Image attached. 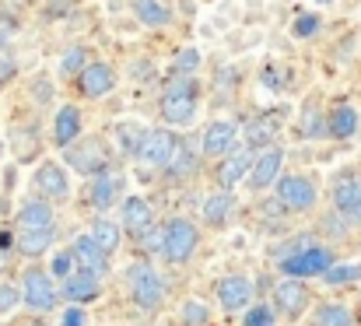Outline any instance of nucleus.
<instances>
[{"instance_id": "nucleus-28", "label": "nucleus", "mask_w": 361, "mask_h": 326, "mask_svg": "<svg viewBox=\"0 0 361 326\" xmlns=\"http://www.w3.org/2000/svg\"><path fill=\"white\" fill-rule=\"evenodd\" d=\"M193 165H197V155H193L190 140H179V147H176L172 162L165 165V172H169V176H190V172H193Z\"/></svg>"}, {"instance_id": "nucleus-13", "label": "nucleus", "mask_w": 361, "mask_h": 326, "mask_svg": "<svg viewBox=\"0 0 361 326\" xmlns=\"http://www.w3.org/2000/svg\"><path fill=\"white\" fill-rule=\"evenodd\" d=\"M74 256H78V263L85 267V270H92V274H106L109 270V253L92 239V235H78L74 239Z\"/></svg>"}, {"instance_id": "nucleus-25", "label": "nucleus", "mask_w": 361, "mask_h": 326, "mask_svg": "<svg viewBox=\"0 0 361 326\" xmlns=\"http://www.w3.org/2000/svg\"><path fill=\"white\" fill-rule=\"evenodd\" d=\"M144 137H147L144 126H137V123H120V126H116V151L126 155V158H137Z\"/></svg>"}, {"instance_id": "nucleus-18", "label": "nucleus", "mask_w": 361, "mask_h": 326, "mask_svg": "<svg viewBox=\"0 0 361 326\" xmlns=\"http://www.w3.org/2000/svg\"><path fill=\"white\" fill-rule=\"evenodd\" d=\"M78 133H81V112H78V106H60L56 123H53L56 144H60V147H71V144L78 140Z\"/></svg>"}, {"instance_id": "nucleus-9", "label": "nucleus", "mask_w": 361, "mask_h": 326, "mask_svg": "<svg viewBox=\"0 0 361 326\" xmlns=\"http://www.w3.org/2000/svg\"><path fill=\"white\" fill-rule=\"evenodd\" d=\"M274 302L284 316H302L305 306H309V288L302 284V277H284L277 288H274Z\"/></svg>"}, {"instance_id": "nucleus-31", "label": "nucleus", "mask_w": 361, "mask_h": 326, "mask_svg": "<svg viewBox=\"0 0 361 326\" xmlns=\"http://www.w3.org/2000/svg\"><path fill=\"white\" fill-rule=\"evenodd\" d=\"M316 326H351V313L344 309V306H319V313H316Z\"/></svg>"}, {"instance_id": "nucleus-4", "label": "nucleus", "mask_w": 361, "mask_h": 326, "mask_svg": "<svg viewBox=\"0 0 361 326\" xmlns=\"http://www.w3.org/2000/svg\"><path fill=\"white\" fill-rule=\"evenodd\" d=\"M316 183L312 179H305V176H284V179H277V200H281V207H288V211H312L316 207Z\"/></svg>"}, {"instance_id": "nucleus-34", "label": "nucleus", "mask_w": 361, "mask_h": 326, "mask_svg": "<svg viewBox=\"0 0 361 326\" xmlns=\"http://www.w3.org/2000/svg\"><path fill=\"white\" fill-rule=\"evenodd\" d=\"M319 25H323V21H319V14H298L291 32H295L298 39H309V35H316V32H319Z\"/></svg>"}, {"instance_id": "nucleus-19", "label": "nucleus", "mask_w": 361, "mask_h": 326, "mask_svg": "<svg viewBox=\"0 0 361 326\" xmlns=\"http://www.w3.org/2000/svg\"><path fill=\"white\" fill-rule=\"evenodd\" d=\"M71 165L81 172V176H102V172H109L106 169V155H102V147L92 140L88 147H81V151H71Z\"/></svg>"}, {"instance_id": "nucleus-8", "label": "nucleus", "mask_w": 361, "mask_h": 326, "mask_svg": "<svg viewBox=\"0 0 361 326\" xmlns=\"http://www.w3.org/2000/svg\"><path fill=\"white\" fill-rule=\"evenodd\" d=\"M78 88L85 99H102L116 88V74L109 64H88L81 74H78Z\"/></svg>"}, {"instance_id": "nucleus-5", "label": "nucleus", "mask_w": 361, "mask_h": 326, "mask_svg": "<svg viewBox=\"0 0 361 326\" xmlns=\"http://www.w3.org/2000/svg\"><path fill=\"white\" fill-rule=\"evenodd\" d=\"M126 281H130V295H133L137 306L154 309V306L161 302V281H158V274H154L147 263H133V267L126 270Z\"/></svg>"}, {"instance_id": "nucleus-17", "label": "nucleus", "mask_w": 361, "mask_h": 326, "mask_svg": "<svg viewBox=\"0 0 361 326\" xmlns=\"http://www.w3.org/2000/svg\"><path fill=\"white\" fill-rule=\"evenodd\" d=\"M151 221H154V211H151V204L144 197H126L123 200V228L144 235L151 228Z\"/></svg>"}, {"instance_id": "nucleus-26", "label": "nucleus", "mask_w": 361, "mask_h": 326, "mask_svg": "<svg viewBox=\"0 0 361 326\" xmlns=\"http://www.w3.org/2000/svg\"><path fill=\"white\" fill-rule=\"evenodd\" d=\"M53 242V228H32V231H18V249L25 256H39L46 253Z\"/></svg>"}, {"instance_id": "nucleus-27", "label": "nucleus", "mask_w": 361, "mask_h": 326, "mask_svg": "<svg viewBox=\"0 0 361 326\" xmlns=\"http://www.w3.org/2000/svg\"><path fill=\"white\" fill-rule=\"evenodd\" d=\"M228 215H232V190L207 197V204H204V221H207V224H225Z\"/></svg>"}, {"instance_id": "nucleus-14", "label": "nucleus", "mask_w": 361, "mask_h": 326, "mask_svg": "<svg viewBox=\"0 0 361 326\" xmlns=\"http://www.w3.org/2000/svg\"><path fill=\"white\" fill-rule=\"evenodd\" d=\"M235 133H239V126L228 123V119L211 123V126L204 130V155H232V147H235Z\"/></svg>"}, {"instance_id": "nucleus-12", "label": "nucleus", "mask_w": 361, "mask_h": 326, "mask_svg": "<svg viewBox=\"0 0 361 326\" xmlns=\"http://www.w3.org/2000/svg\"><path fill=\"white\" fill-rule=\"evenodd\" d=\"M249 298H252V281L249 277H242V274H232V277H225L221 284H218V302L228 309V313H239L249 306Z\"/></svg>"}, {"instance_id": "nucleus-11", "label": "nucleus", "mask_w": 361, "mask_h": 326, "mask_svg": "<svg viewBox=\"0 0 361 326\" xmlns=\"http://www.w3.org/2000/svg\"><path fill=\"white\" fill-rule=\"evenodd\" d=\"M334 207L348 221H358L361 224V179L358 176H348L334 186Z\"/></svg>"}, {"instance_id": "nucleus-24", "label": "nucleus", "mask_w": 361, "mask_h": 326, "mask_svg": "<svg viewBox=\"0 0 361 326\" xmlns=\"http://www.w3.org/2000/svg\"><path fill=\"white\" fill-rule=\"evenodd\" d=\"M130 7H133L137 21H144V25H151V28H161V25L172 21V11H169L161 0H133Z\"/></svg>"}, {"instance_id": "nucleus-38", "label": "nucleus", "mask_w": 361, "mask_h": 326, "mask_svg": "<svg viewBox=\"0 0 361 326\" xmlns=\"http://www.w3.org/2000/svg\"><path fill=\"white\" fill-rule=\"evenodd\" d=\"M183 320H186L190 326H204V320H207L204 302H186V306H183Z\"/></svg>"}, {"instance_id": "nucleus-41", "label": "nucleus", "mask_w": 361, "mask_h": 326, "mask_svg": "<svg viewBox=\"0 0 361 326\" xmlns=\"http://www.w3.org/2000/svg\"><path fill=\"white\" fill-rule=\"evenodd\" d=\"M14 74V64L11 60H0V78H11Z\"/></svg>"}, {"instance_id": "nucleus-15", "label": "nucleus", "mask_w": 361, "mask_h": 326, "mask_svg": "<svg viewBox=\"0 0 361 326\" xmlns=\"http://www.w3.org/2000/svg\"><path fill=\"white\" fill-rule=\"evenodd\" d=\"M99 291H102L99 274H92V270H85V267H81L78 274L63 277V295L74 298V302H92V298H99Z\"/></svg>"}, {"instance_id": "nucleus-36", "label": "nucleus", "mask_w": 361, "mask_h": 326, "mask_svg": "<svg viewBox=\"0 0 361 326\" xmlns=\"http://www.w3.org/2000/svg\"><path fill=\"white\" fill-rule=\"evenodd\" d=\"M18 302H21V291H18V288H11V284H0V316L14 313V309H18Z\"/></svg>"}, {"instance_id": "nucleus-33", "label": "nucleus", "mask_w": 361, "mask_h": 326, "mask_svg": "<svg viewBox=\"0 0 361 326\" xmlns=\"http://www.w3.org/2000/svg\"><path fill=\"white\" fill-rule=\"evenodd\" d=\"M302 133H309V137H323V133H330L326 116H319L316 109H309V112H305V119H302Z\"/></svg>"}, {"instance_id": "nucleus-29", "label": "nucleus", "mask_w": 361, "mask_h": 326, "mask_svg": "<svg viewBox=\"0 0 361 326\" xmlns=\"http://www.w3.org/2000/svg\"><path fill=\"white\" fill-rule=\"evenodd\" d=\"M323 281L330 284V288H344V284H355L361 281V263H334L326 274H323Z\"/></svg>"}, {"instance_id": "nucleus-32", "label": "nucleus", "mask_w": 361, "mask_h": 326, "mask_svg": "<svg viewBox=\"0 0 361 326\" xmlns=\"http://www.w3.org/2000/svg\"><path fill=\"white\" fill-rule=\"evenodd\" d=\"M197 67H200V49H193V46L183 49V53L172 60V74H179V78H190Z\"/></svg>"}, {"instance_id": "nucleus-30", "label": "nucleus", "mask_w": 361, "mask_h": 326, "mask_svg": "<svg viewBox=\"0 0 361 326\" xmlns=\"http://www.w3.org/2000/svg\"><path fill=\"white\" fill-rule=\"evenodd\" d=\"M92 239H95L106 253H116V249H120V242H123L120 228H116L113 221H99V224L92 228Z\"/></svg>"}, {"instance_id": "nucleus-23", "label": "nucleus", "mask_w": 361, "mask_h": 326, "mask_svg": "<svg viewBox=\"0 0 361 326\" xmlns=\"http://www.w3.org/2000/svg\"><path fill=\"white\" fill-rule=\"evenodd\" d=\"M326 126H330V137L348 140V137L358 130V112H355V106H337L326 116Z\"/></svg>"}, {"instance_id": "nucleus-2", "label": "nucleus", "mask_w": 361, "mask_h": 326, "mask_svg": "<svg viewBox=\"0 0 361 326\" xmlns=\"http://www.w3.org/2000/svg\"><path fill=\"white\" fill-rule=\"evenodd\" d=\"M200 246V228L186 217H172L161 231V253L169 263H186L193 256V249Z\"/></svg>"}, {"instance_id": "nucleus-40", "label": "nucleus", "mask_w": 361, "mask_h": 326, "mask_svg": "<svg viewBox=\"0 0 361 326\" xmlns=\"http://www.w3.org/2000/svg\"><path fill=\"white\" fill-rule=\"evenodd\" d=\"M60 326H85V313H81L78 306H74V309H67V313H63V323H60Z\"/></svg>"}, {"instance_id": "nucleus-35", "label": "nucleus", "mask_w": 361, "mask_h": 326, "mask_svg": "<svg viewBox=\"0 0 361 326\" xmlns=\"http://www.w3.org/2000/svg\"><path fill=\"white\" fill-rule=\"evenodd\" d=\"M88 53L81 49V46H74V49H67V56H63V64H60V74H74V71H85L88 67V60H85Z\"/></svg>"}, {"instance_id": "nucleus-37", "label": "nucleus", "mask_w": 361, "mask_h": 326, "mask_svg": "<svg viewBox=\"0 0 361 326\" xmlns=\"http://www.w3.org/2000/svg\"><path fill=\"white\" fill-rule=\"evenodd\" d=\"M74 249L71 253H60V256H53V277H71L74 274Z\"/></svg>"}, {"instance_id": "nucleus-22", "label": "nucleus", "mask_w": 361, "mask_h": 326, "mask_svg": "<svg viewBox=\"0 0 361 326\" xmlns=\"http://www.w3.org/2000/svg\"><path fill=\"white\" fill-rule=\"evenodd\" d=\"M32 228H53V207L42 200H32L18 211V231H32Z\"/></svg>"}, {"instance_id": "nucleus-39", "label": "nucleus", "mask_w": 361, "mask_h": 326, "mask_svg": "<svg viewBox=\"0 0 361 326\" xmlns=\"http://www.w3.org/2000/svg\"><path fill=\"white\" fill-rule=\"evenodd\" d=\"M270 316H274V313H270L267 306H256L252 313H245V326H270Z\"/></svg>"}, {"instance_id": "nucleus-20", "label": "nucleus", "mask_w": 361, "mask_h": 326, "mask_svg": "<svg viewBox=\"0 0 361 326\" xmlns=\"http://www.w3.org/2000/svg\"><path fill=\"white\" fill-rule=\"evenodd\" d=\"M116 193H120V176H113V172H102V176H95V183H92V207L95 211H109L113 204H116Z\"/></svg>"}, {"instance_id": "nucleus-6", "label": "nucleus", "mask_w": 361, "mask_h": 326, "mask_svg": "<svg viewBox=\"0 0 361 326\" xmlns=\"http://www.w3.org/2000/svg\"><path fill=\"white\" fill-rule=\"evenodd\" d=\"M176 147H179V137H176L172 130H147V137H144L137 158H140L144 165H151V169H165V165L172 162Z\"/></svg>"}, {"instance_id": "nucleus-1", "label": "nucleus", "mask_w": 361, "mask_h": 326, "mask_svg": "<svg viewBox=\"0 0 361 326\" xmlns=\"http://www.w3.org/2000/svg\"><path fill=\"white\" fill-rule=\"evenodd\" d=\"M334 260L337 256L326 246H316V242L302 239V242H295V249H288L281 256V270L288 277H323L334 267Z\"/></svg>"}, {"instance_id": "nucleus-16", "label": "nucleus", "mask_w": 361, "mask_h": 326, "mask_svg": "<svg viewBox=\"0 0 361 326\" xmlns=\"http://www.w3.org/2000/svg\"><path fill=\"white\" fill-rule=\"evenodd\" d=\"M35 186L46 193V197H53V200H63L67 193H71V183H67V172L60 169V165H53V162H46L39 172H35Z\"/></svg>"}, {"instance_id": "nucleus-21", "label": "nucleus", "mask_w": 361, "mask_h": 326, "mask_svg": "<svg viewBox=\"0 0 361 326\" xmlns=\"http://www.w3.org/2000/svg\"><path fill=\"white\" fill-rule=\"evenodd\" d=\"M249 169H252L249 151H235V155H228V162L218 169V183H221V190H232L235 183H242V179L249 176Z\"/></svg>"}, {"instance_id": "nucleus-42", "label": "nucleus", "mask_w": 361, "mask_h": 326, "mask_svg": "<svg viewBox=\"0 0 361 326\" xmlns=\"http://www.w3.org/2000/svg\"><path fill=\"white\" fill-rule=\"evenodd\" d=\"M316 4H330V0H316Z\"/></svg>"}, {"instance_id": "nucleus-7", "label": "nucleus", "mask_w": 361, "mask_h": 326, "mask_svg": "<svg viewBox=\"0 0 361 326\" xmlns=\"http://www.w3.org/2000/svg\"><path fill=\"white\" fill-rule=\"evenodd\" d=\"M21 284H25V288H21V302H25L28 309H53V306H56V288H53L49 274L28 270Z\"/></svg>"}, {"instance_id": "nucleus-3", "label": "nucleus", "mask_w": 361, "mask_h": 326, "mask_svg": "<svg viewBox=\"0 0 361 326\" xmlns=\"http://www.w3.org/2000/svg\"><path fill=\"white\" fill-rule=\"evenodd\" d=\"M197 116V85L186 81H172L161 95V119L172 126H190Z\"/></svg>"}, {"instance_id": "nucleus-10", "label": "nucleus", "mask_w": 361, "mask_h": 326, "mask_svg": "<svg viewBox=\"0 0 361 326\" xmlns=\"http://www.w3.org/2000/svg\"><path fill=\"white\" fill-rule=\"evenodd\" d=\"M281 165H284V155H281L277 147L263 151V155L252 162V169H249V183H252V190H267V186H274V183L281 179Z\"/></svg>"}]
</instances>
